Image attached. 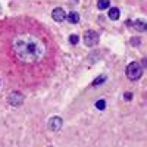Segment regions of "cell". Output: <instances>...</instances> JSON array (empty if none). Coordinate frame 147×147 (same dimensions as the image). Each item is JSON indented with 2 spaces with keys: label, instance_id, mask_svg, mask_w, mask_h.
<instances>
[{
  "label": "cell",
  "instance_id": "6da1fadb",
  "mask_svg": "<svg viewBox=\"0 0 147 147\" xmlns=\"http://www.w3.org/2000/svg\"><path fill=\"white\" fill-rule=\"evenodd\" d=\"M13 52L24 63L37 62L44 55V44L41 40L32 35H22L13 41Z\"/></svg>",
  "mask_w": 147,
  "mask_h": 147
},
{
  "label": "cell",
  "instance_id": "7a4b0ae2",
  "mask_svg": "<svg viewBox=\"0 0 147 147\" xmlns=\"http://www.w3.org/2000/svg\"><path fill=\"white\" fill-rule=\"evenodd\" d=\"M141 74H143V68L138 62H132L127 66V77L131 80V81H136L141 77Z\"/></svg>",
  "mask_w": 147,
  "mask_h": 147
},
{
  "label": "cell",
  "instance_id": "3957f363",
  "mask_svg": "<svg viewBox=\"0 0 147 147\" xmlns=\"http://www.w3.org/2000/svg\"><path fill=\"white\" fill-rule=\"evenodd\" d=\"M84 43L88 47L96 46L97 43H99V34H97L96 31H87L84 34Z\"/></svg>",
  "mask_w": 147,
  "mask_h": 147
},
{
  "label": "cell",
  "instance_id": "277c9868",
  "mask_svg": "<svg viewBox=\"0 0 147 147\" xmlns=\"http://www.w3.org/2000/svg\"><path fill=\"white\" fill-rule=\"evenodd\" d=\"M62 125H63V121L59 116H53L50 121H49V128H50L52 131H59L60 128H62Z\"/></svg>",
  "mask_w": 147,
  "mask_h": 147
},
{
  "label": "cell",
  "instance_id": "5b68a950",
  "mask_svg": "<svg viewBox=\"0 0 147 147\" xmlns=\"http://www.w3.org/2000/svg\"><path fill=\"white\" fill-rule=\"evenodd\" d=\"M52 18H53L56 22H62V21H65L66 13H65V10H63L62 7H56V9H53V12H52Z\"/></svg>",
  "mask_w": 147,
  "mask_h": 147
},
{
  "label": "cell",
  "instance_id": "8992f818",
  "mask_svg": "<svg viewBox=\"0 0 147 147\" xmlns=\"http://www.w3.org/2000/svg\"><path fill=\"white\" fill-rule=\"evenodd\" d=\"M24 102V96L21 94V93H12L10 96H9V103L10 105H13V106H18V105H21Z\"/></svg>",
  "mask_w": 147,
  "mask_h": 147
},
{
  "label": "cell",
  "instance_id": "52a82bcc",
  "mask_svg": "<svg viewBox=\"0 0 147 147\" xmlns=\"http://www.w3.org/2000/svg\"><path fill=\"white\" fill-rule=\"evenodd\" d=\"M107 16H109L110 21H116V19H119V9H118V7H112V9L109 10Z\"/></svg>",
  "mask_w": 147,
  "mask_h": 147
},
{
  "label": "cell",
  "instance_id": "ba28073f",
  "mask_svg": "<svg viewBox=\"0 0 147 147\" xmlns=\"http://www.w3.org/2000/svg\"><path fill=\"white\" fill-rule=\"evenodd\" d=\"M66 18L71 24H78V21H80V15L77 13V12H71V13L66 15Z\"/></svg>",
  "mask_w": 147,
  "mask_h": 147
},
{
  "label": "cell",
  "instance_id": "9c48e42d",
  "mask_svg": "<svg viewBox=\"0 0 147 147\" xmlns=\"http://www.w3.org/2000/svg\"><path fill=\"white\" fill-rule=\"evenodd\" d=\"M134 27H136V30H138V31H146V27H147V24L144 22V21H141V19H137L136 22H134Z\"/></svg>",
  "mask_w": 147,
  "mask_h": 147
},
{
  "label": "cell",
  "instance_id": "30bf717a",
  "mask_svg": "<svg viewBox=\"0 0 147 147\" xmlns=\"http://www.w3.org/2000/svg\"><path fill=\"white\" fill-rule=\"evenodd\" d=\"M109 6H110V0H99V2H97V7H99L100 10L107 9Z\"/></svg>",
  "mask_w": 147,
  "mask_h": 147
},
{
  "label": "cell",
  "instance_id": "8fae6325",
  "mask_svg": "<svg viewBox=\"0 0 147 147\" xmlns=\"http://www.w3.org/2000/svg\"><path fill=\"white\" fill-rule=\"evenodd\" d=\"M78 41H80V37H78L77 34H72V35L69 37V43H71V44H78Z\"/></svg>",
  "mask_w": 147,
  "mask_h": 147
},
{
  "label": "cell",
  "instance_id": "7c38bea8",
  "mask_svg": "<svg viewBox=\"0 0 147 147\" xmlns=\"http://www.w3.org/2000/svg\"><path fill=\"white\" fill-rule=\"evenodd\" d=\"M96 107H97V109H100V110H103V109L106 107L105 100H99V102H96Z\"/></svg>",
  "mask_w": 147,
  "mask_h": 147
},
{
  "label": "cell",
  "instance_id": "4fadbf2b",
  "mask_svg": "<svg viewBox=\"0 0 147 147\" xmlns=\"http://www.w3.org/2000/svg\"><path fill=\"white\" fill-rule=\"evenodd\" d=\"M105 80H106V77H99V78H96V80H94V82H93V85L96 87L97 84H102V82H103Z\"/></svg>",
  "mask_w": 147,
  "mask_h": 147
},
{
  "label": "cell",
  "instance_id": "5bb4252c",
  "mask_svg": "<svg viewBox=\"0 0 147 147\" xmlns=\"http://www.w3.org/2000/svg\"><path fill=\"white\" fill-rule=\"evenodd\" d=\"M124 97H125L127 100H131V97H132V94H131V93H127V94H125Z\"/></svg>",
  "mask_w": 147,
  "mask_h": 147
}]
</instances>
